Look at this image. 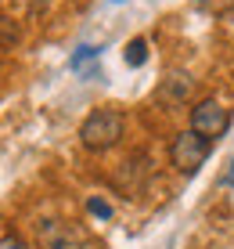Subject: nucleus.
I'll use <instances>...</instances> for the list:
<instances>
[{
    "mask_svg": "<svg viewBox=\"0 0 234 249\" xmlns=\"http://www.w3.org/2000/svg\"><path fill=\"white\" fill-rule=\"evenodd\" d=\"M123 134H126V116L119 112V108H94L80 126V141H83V148H90V152L116 148V144L123 141Z\"/></svg>",
    "mask_w": 234,
    "mask_h": 249,
    "instance_id": "1",
    "label": "nucleus"
},
{
    "mask_svg": "<svg viewBox=\"0 0 234 249\" xmlns=\"http://www.w3.org/2000/svg\"><path fill=\"white\" fill-rule=\"evenodd\" d=\"M36 249H101V242L94 231H86L76 220L50 217L36 224Z\"/></svg>",
    "mask_w": 234,
    "mask_h": 249,
    "instance_id": "2",
    "label": "nucleus"
},
{
    "mask_svg": "<svg viewBox=\"0 0 234 249\" xmlns=\"http://www.w3.org/2000/svg\"><path fill=\"white\" fill-rule=\"evenodd\" d=\"M209 152H213V141H205L202 134H195L191 126H187L184 134L173 137V144H169V162L177 166V174L191 177V174L202 170V162L209 159Z\"/></svg>",
    "mask_w": 234,
    "mask_h": 249,
    "instance_id": "3",
    "label": "nucleus"
},
{
    "mask_svg": "<svg viewBox=\"0 0 234 249\" xmlns=\"http://www.w3.org/2000/svg\"><path fill=\"white\" fill-rule=\"evenodd\" d=\"M227 123H231V112H227L216 98H202V101L191 108V130L202 134L205 141H216V137L227 130Z\"/></svg>",
    "mask_w": 234,
    "mask_h": 249,
    "instance_id": "4",
    "label": "nucleus"
},
{
    "mask_svg": "<svg viewBox=\"0 0 234 249\" xmlns=\"http://www.w3.org/2000/svg\"><path fill=\"white\" fill-rule=\"evenodd\" d=\"M191 87H195L191 76H184V72H169L166 80H162V98H169V101H184L187 94H191Z\"/></svg>",
    "mask_w": 234,
    "mask_h": 249,
    "instance_id": "5",
    "label": "nucleus"
},
{
    "mask_svg": "<svg viewBox=\"0 0 234 249\" xmlns=\"http://www.w3.org/2000/svg\"><path fill=\"white\" fill-rule=\"evenodd\" d=\"M123 58H126V65H130V69H141L144 62H148V44H144L141 36H137V40H130L126 51H123Z\"/></svg>",
    "mask_w": 234,
    "mask_h": 249,
    "instance_id": "6",
    "label": "nucleus"
},
{
    "mask_svg": "<svg viewBox=\"0 0 234 249\" xmlns=\"http://www.w3.org/2000/svg\"><path fill=\"white\" fill-rule=\"evenodd\" d=\"M86 210H90L98 220H112V206L101 199V195H90V199H86Z\"/></svg>",
    "mask_w": 234,
    "mask_h": 249,
    "instance_id": "7",
    "label": "nucleus"
},
{
    "mask_svg": "<svg viewBox=\"0 0 234 249\" xmlns=\"http://www.w3.org/2000/svg\"><path fill=\"white\" fill-rule=\"evenodd\" d=\"M198 7L209 15H227V11H234V0H198Z\"/></svg>",
    "mask_w": 234,
    "mask_h": 249,
    "instance_id": "8",
    "label": "nucleus"
},
{
    "mask_svg": "<svg viewBox=\"0 0 234 249\" xmlns=\"http://www.w3.org/2000/svg\"><path fill=\"white\" fill-rule=\"evenodd\" d=\"M18 40V25L11 18H0V44H15Z\"/></svg>",
    "mask_w": 234,
    "mask_h": 249,
    "instance_id": "9",
    "label": "nucleus"
},
{
    "mask_svg": "<svg viewBox=\"0 0 234 249\" xmlns=\"http://www.w3.org/2000/svg\"><path fill=\"white\" fill-rule=\"evenodd\" d=\"M0 249H33V246L22 242L18 235H0Z\"/></svg>",
    "mask_w": 234,
    "mask_h": 249,
    "instance_id": "10",
    "label": "nucleus"
},
{
    "mask_svg": "<svg viewBox=\"0 0 234 249\" xmlns=\"http://www.w3.org/2000/svg\"><path fill=\"white\" fill-rule=\"evenodd\" d=\"M86 58H98V47H80V51H76V58H72V69H83Z\"/></svg>",
    "mask_w": 234,
    "mask_h": 249,
    "instance_id": "11",
    "label": "nucleus"
},
{
    "mask_svg": "<svg viewBox=\"0 0 234 249\" xmlns=\"http://www.w3.org/2000/svg\"><path fill=\"white\" fill-rule=\"evenodd\" d=\"M223 184H234V159L227 162V174H223Z\"/></svg>",
    "mask_w": 234,
    "mask_h": 249,
    "instance_id": "12",
    "label": "nucleus"
}]
</instances>
